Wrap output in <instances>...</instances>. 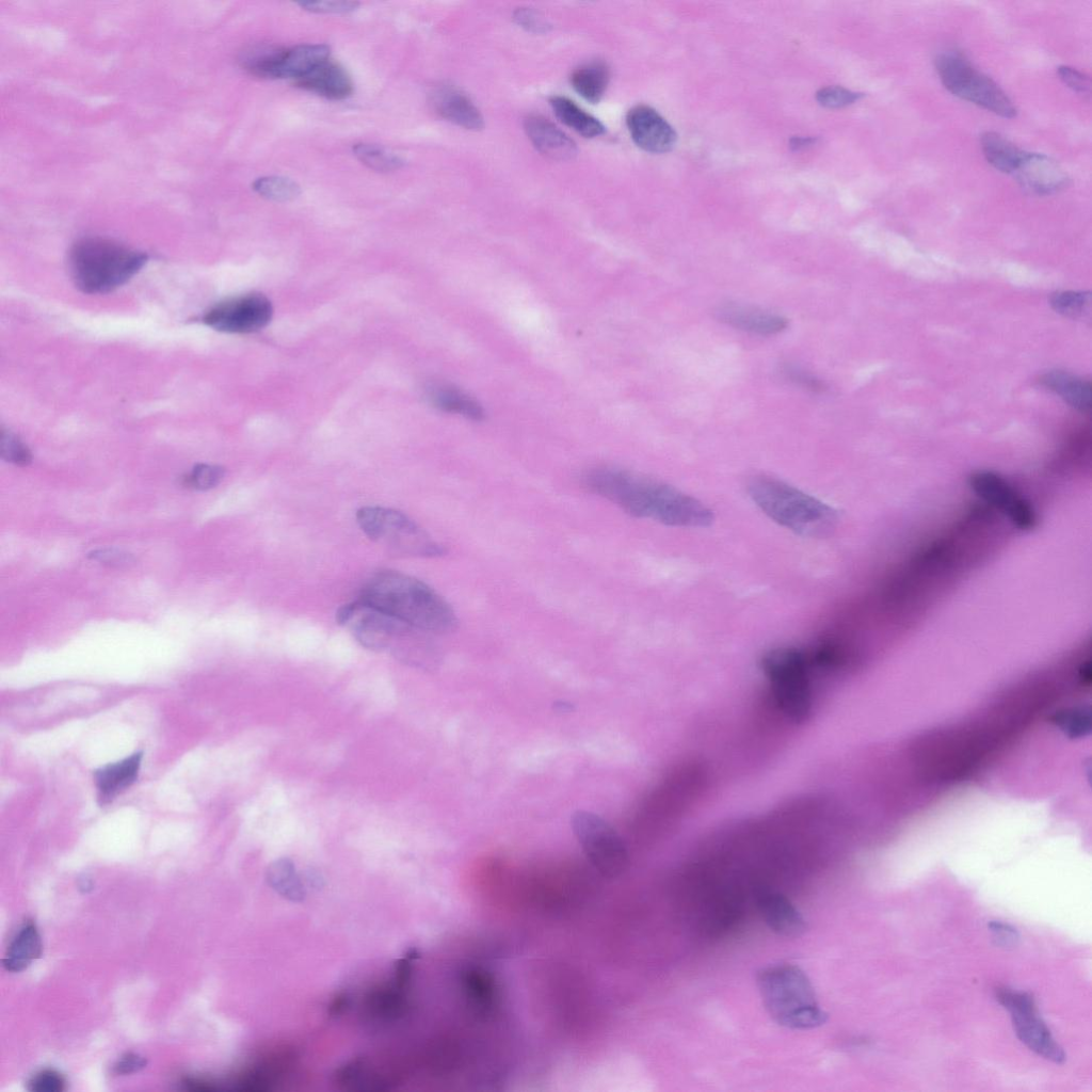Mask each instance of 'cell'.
<instances>
[{
    "mask_svg": "<svg viewBox=\"0 0 1092 1092\" xmlns=\"http://www.w3.org/2000/svg\"><path fill=\"white\" fill-rule=\"evenodd\" d=\"M580 483L625 513L684 528L709 527L713 512L698 499L662 481L622 467L598 465L584 470Z\"/></svg>",
    "mask_w": 1092,
    "mask_h": 1092,
    "instance_id": "cell-1",
    "label": "cell"
},
{
    "mask_svg": "<svg viewBox=\"0 0 1092 1092\" xmlns=\"http://www.w3.org/2000/svg\"><path fill=\"white\" fill-rule=\"evenodd\" d=\"M358 599L427 633L455 629L452 607L423 581L397 571H380L364 584Z\"/></svg>",
    "mask_w": 1092,
    "mask_h": 1092,
    "instance_id": "cell-2",
    "label": "cell"
},
{
    "mask_svg": "<svg viewBox=\"0 0 1092 1092\" xmlns=\"http://www.w3.org/2000/svg\"><path fill=\"white\" fill-rule=\"evenodd\" d=\"M746 489L768 517L799 535L823 537L836 526L837 512L832 507L780 479L756 475Z\"/></svg>",
    "mask_w": 1092,
    "mask_h": 1092,
    "instance_id": "cell-3",
    "label": "cell"
},
{
    "mask_svg": "<svg viewBox=\"0 0 1092 1092\" xmlns=\"http://www.w3.org/2000/svg\"><path fill=\"white\" fill-rule=\"evenodd\" d=\"M756 983L768 1014L777 1025L804 1030L828 1021L810 980L799 966L781 963L762 967Z\"/></svg>",
    "mask_w": 1092,
    "mask_h": 1092,
    "instance_id": "cell-4",
    "label": "cell"
},
{
    "mask_svg": "<svg viewBox=\"0 0 1092 1092\" xmlns=\"http://www.w3.org/2000/svg\"><path fill=\"white\" fill-rule=\"evenodd\" d=\"M147 258L145 253L114 240L85 237L71 246L68 268L79 290L99 294L113 291L130 280Z\"/></svg>",
    "mask_w": 1092,
    "mask_h": 1092,
    "instance_id": "cell-5",
    "label": "cell"
},
{
    "mask_svg": "<svg viewBox=\"0 0 1092 1092\" xmlns=\"http://www.w3.org/2000/svg\"><path fill=\"white\" fill-rule=\"evenodd\" d=\"M336 620L350 629L360 645L372 651L391 648L398 653H410L422 647L427 635L360 599L341 606L336 612Z\"/></svg>",
    "mask_w": 1092,
    "mask_h": 1092,
    "instance_id": "cell-6",
    "label": "cell"
},
{
    "mask_svg": "<svg viewBox=\"0 0 1092 1092\" xmlns=\"http://www.w3.org/2000/svg\"><path fill=\"white\" fill-rule=\"evenodd\" d=\"M356 521L371 541L390 551L425 558L445 553L443 545L400 511L383 507H363L356 512Z\"/></svg>",
    "mask_w": 1092,
    "mask_h": 1092,
    "instance_id": "cell-7",
    "label": "cell"
},
{
    "mask_svg": "<svg viewBox=\"0 0 1092 1092\" xmlns=\"http://www.w3.org/2000/svg\"><path fill=\"white\" fill-rule=\"evenodd\" d=\"M935 68L944 86L954 96L973 102L1005 118L1016 115L1008 95L990 77L973 66L960 51L941 52Z\"/></svg>",
    "mask_w": 1092,
    "mask_h": 1092,
    "instance_id": "cell-8",
    "label": "cell"
},
{
    "mask_svg": "<svg viewBox=\"0 0 1092 1092\" xmlns=\"http://www.w3.org/2000/svg\"><path fill=\"white\" fill-rule=\"evenodd\" d=\"M761 664L780 708L794 721L804 720L812 706L808 655L792 647L776 648L765 655Z\"/></svg>",
    "mask_w": 1092,
    "mask_h": 1092,
    "instance_id": "cell-9",
    "label": "cell"
},
{
    "mask_svg": "<svg viewBox=\"0 0 1092 1092\" xmlns=\"http://www.w3.org/2000/svg\"><path fill=\"white\" fill-rule=\"evenodd\" d=\"M572 828L593 867L606 877L623 872L628 864L627 848L616 831L591 812L578 810L572 816Z\"/></svg>",
    "mask_w": 1092,
    "mask_h": 1092,
    "instance_id": "cell-10",
    "label": "cell"
},
{
    "mask_svg": "<svg viewBox=\"0 0 1092 1092\" xmlns=\"http://www.w3.org/2000/svg\"><path fill=\"white\" fill-rule=\"evenodd\" d=\"M995 997L1011 1013L1014 1031L1022 1043L1054 1063L1064 1062L1063 1048L1056 1042L1039 1016L1034 999L1029 993L999 989L996 991Z\"/></svg>",
    "mask_w": 1092,
    "mask_h": 1092,
    "instance_id": "cell-11",
    "label": "cell"
},
{
    "mask_svg": "<svg viewBox=\"0 0 1092 1092\" xmlns=\"http://www.w3.org/2000/svg\"><path fill=\"white\" fill-rule=\"evenodd\" d=\"M273 316L271 301L261 293H246L216 303L202 317L211 328L231 334H247L267 326Z\"/></svg>",
    "mask_w": 1092,
    "mask_h": 1092,
    "instance_id": "cell-12",
    "label": "cell"
},
{
    "mask_svg": "<svg viewBox=\"0 0 1092 1092\" xmlns=\"http://www.w3.org/2000/svg\"><path fill=\"white\" fill-rule=\"evenodd\" d=\"M969 485L978 496L1003 513L1018 529L1029 530L1034 527L1037 516L1029 501L996 472L976 471L969 477Z\"/></svg>",
    "mask_w": 1092,
    "mask_h": 1092,
    "instance_id": "cell-13",
    "label": "cell"
},
{
    "mask_svg": "<svg viewBox=\"0 0 1092 1092\" xmlns=\"http://www.w3.org/2000/svg\"><path fill=\"white\" fill-rule=\"evenodd\" d=\"M626 125L632 141L652 154L670 151L676 143L673 127L653 108L636 106L626 115Z\"/></svg>",
    "mask_w": 1092,
    "mask_h": 1092,
    "instance_id": "cell-14",
    "label": "cell"
},
{
    "mask_svg": "<svg viewBox=\"0 0 1092 1092\" xmlns=\"http://www.w3.org/2000/svg\"><path fill=\"white\" fill-rule=\"evenodd\" d=\"M1013 175L1025 191L1039 196L1057 193L1069 181L1065 171L1056 160L1038 152L1025 151Z\"/></svg>",
    "mask_w": 1092,
    "mask_h": 1092,
    "instance_id": "cell-15",
    "label": "cell"
},
{
    "mask_svg": "<svg viewBox=\"0 0 1092 1092\" xmlns=\"http://www.w3.org/2000/svg\"><path fill=\"white\" fill-rule=\"evenodd\" d=\"M716 316L728 326L759 336L777 335L788 326V320L782 315L729 302L721 304Z\"/></svg>",
    "mask_w": 1092,
    "mask_h": 1092,
    "instance_id": "cell-16",
    "label": "cell"
},
{
    "mask_svg": "<svg viewBox=\"0 0 1092 1092\" xmlns=\"http://www.w3.org/2000/svg\"><path fill=\"white\" fill-rule=\"evenodd\" d=\"M330 46L302 44L278 48L267 70L266 78H294L295 80L328 60Z\"/></svg>",
    "mask_w": 1092,
    "mask_h": 1092,
    "instance_id": "cell-17",
    "label": "cell"
},
{
    "mask_svg": "<svg viewBox=\"0 0 1092 1092\" xmlns=\"http://www.w3.org/2000/svg\"><path fill=\"white\" fill-rule=\"evenodd\" d=\"M757 908L769 929L781 936L798 937L807 929L801 912L781 893L760 892L757 895Z\"/></svg>",
    "mask_w": 1092,
    "mask_h": 1092,
    "instance_id": "cell-18",
    "label": "cell"
},
{
    "mask_svg": "<svg viewBox=\"0 0 1092 1092\" xmlns=\"http://www.w3.org/2000/svg\"><path fill=\"white\" fill-rule=\"evenodd\" d=\"M142 759L143 752L135 751L121 760L99 767L93 772L99 805L109 804L138 780Z\"/></svg>",
    "mask_w": 1092,
    "mask_h": 1092,
    "instance_id": "cell-19",
    "label": "cell"
},
{
    "mask_svg": "<svg viewBox=\"0 0 1092 1092\" xmlns=\"http://www.w3.org/2000/svg\"><path fill=\"white\" fill-rule=\"evenodd\" d=\"M524 126L533 146L544 156L565 161L577 155L574 140L544 116L531 114L526 117Z\"/></svg>",
    "mask_w": 1092,
    "mask_h": 1092,
    "instance_id": "cell-20",
    "label": "cell"
},
{
    "mask_svg": "<svg viewBox=\"0 0 1092 1092\" xmlns=\"http://www.w3.org/2000/svg\"><path fill=\"white\" fill-rule=\"evenodd\" d=\"M436 113L446 121L468 130H480L483 116L467 95L452 85H440L431 95Z\"/></svg>",
    "mask_w": 1092,
    "mask_h": 1092,
    "instance_id": "cell-21",
    "label": "cell"
},
{
    "mask_svg": "<svg viewBox=\"0 0 1092 1092\" xmlns=\"http://www.w3.org/2000/svg\"><path fill=\"white\" fill-rule=\"evenodd\" d=\"M295 82L300 87L331 100H342L353 92V82L348 71L330 59Z\"/></svg>",
    "mask_w": 1092,
    "mask_h": 1092,
    "instance_id": "cell-22",
    "label": "cell"
},
{
    "mask_svg": "<svg viewBox=\"0 0 1092 1092\" xmlns=\"http://www.w3.org/2000/svg\"><path fill=\"white\" fill-rule=\"evenodd\" d=\"M42 941L33 921H26L13 937L2 965L7 971L26 969L42 954Z\"/></svg>",
    "mask_w": 1092,
    "mask_h": 1092,
    "instance_id": "cell-23",
    "label": "cell"
},
{
    "mask_svg": "<svg viewBox=\"0 0 1092 1092\" xmlns=\"http://www.w3.org/2000/svg\"><path fill=\"white\" fill-rule=\"evenodd\" d=\"M428 397L434 406L444 412L456 414L473 421L484 419L482 405L471 396L449 384H434L428 388Z\"/></svg>",
    "mask_w": 1092,
    "mask_h": 1092,
    "instance_id": "cell-24",
    "label": "cell"
},
{
    "mask_svg": "<svg viewBox=\"0 0 1092 1092\" xmlns=\"http://www.w3.org/2000/svg\"><path fill=\"white\" fill-rule=\"evenodd\" d=\"M610 70L600 60L591 61L576 68L571 76L573 89L585 100L598 102L608 86Z\"/></svg>",
    "mask_w": 1092,
    "mask_h": 1092,
    "instance_id": "cell-25",
    "label": "cell"
},
{
    "mask_svg": "<svg viewBox=\"0 0 1092 1092\" xmlns=\"http://www.w3.org/2000/svg\"><path fill=\"white\" fill-rule=\"evenodd\" d=\"M980 145L987 162L996 170L1007 174L1015 172L1025 154L1008 139L994 131L983 132L980 135Z\"/></svg>",
    "mask_w": 1092,
    "mask_h": 1092,
    "instance_id": "cell-26",
    "label": "cell"
},
{
    "mask_svg": "<svg viewBox=\"0 0 1092 1092\" xmlns=\"http://www.w3.org/2000/svg\"><path fill=\"white\" fill-rule=\"evenodd\" d=\"M549 102L556 116L584 138L599 136L606 131L605 126L596 117L587 113L571 99L553 96Z\"/></svg>",
    "mask_w": 1092,
    "mask_h": 1092,
    "instance_id": "cell-27",
    "label": "cell"
},
{
    "mask_svg": "<svg viewBox=\"0 0 1092 1092\" xmlns=\"http://www.w3.org/2000/svg\"><path fill=\"white\" fill-rule=\"evenodd\" d=\"M1042 382L1077 410L1082 412L1090 410L1091 387L1089 382L1062 371L1047 373Z\"/></svg>",
    "mask_w": 1092,
    "mask_h": 1092,
    "instance_id": "cell-28",
    "label": "cell"
},
{
    "mask_svg": "<svg viewBox=\"0 0 1092 1092\" xmlns=\"http://www.w3.org/2000/svg\"><path fill=\"white\" fill-rule=\"evenodd\" d=\"M352 151L363 164L378 172H391L405 164L400 156L376 144L357 143Z\"/></svg>",
    "mask_w": 1092,
    "mask_h": 1092,
    "instance_id": "cell-29",
    "label": "cell"
},
{
    "mask_svg": "<svg viewBox=\"0 0 1092 1092\" xmlns=\"http://www.w3.org/2000/svg\"><path fill=\"white\" fill-rule=\"evenodd\" d=\"M254 191L260 196L273 202H289L301 194L300 184L291 178L284 176H262L253 182Z\"/></svg>",
    "mask_w": 1092,
    "mask_h": 1092,
    "instance_id": "cell-30",
    "label": "cell"
},
{
    "mask_svg": "<svg viewBox=\"0 0 1092 1092\" xmlns=\"http://www.w3.org/2000/svg\"><path fill=\"white\" fill-rule=\"evenodd\" d=\"M780 372L786 381L806 391L818 395L828 390V385L822 379L797 364L784 363Z\"/></svg>",
    "mask_w": 1092,
    "mask_h": 1092,
    "instance_id": "cell-31",
    "label": "cell"
},
{
    "mask_svg": "<svg viewBox=\"0 0 1092 1092\" xmlns=\"http://www.w3.org/2000/svg\"><path fill=\"white\" fill-rule=\"evenodd\" d=\"M223 467L210 464H198L183 478L187 486L207 491L216 486L224 478Z\"/></svg>",
    "mask_w": 1092,
    "mask_h": 1092,
    "instance_id": "cell-32",
    "label": "cell"
},
{
    "mask_svg": "<svg viewBox=\"0 0 1092 1092\" xmlns=\"http://www.w3.org/2000/svg\"><path fill=\"white\" fill-rule=\"evenodd\" d=\"M1 457L15 465L26 466L32 455L29 448L12 432L2 430L0 435Z\"/></svg>",
    "mask_w": 1092,
    "mask_h": 1092,
    "instance_id": "cell-33",
    "label": "cell"
},
{
    "mask_svg": "<svg viewBox=\"0 0 1092 1092\" xmlns=\"http://www.w3.org/2000/svg\"><path fill=\"white\" fill-rule=\"evenodd\" d=\"M863 97L862 93L854 92L841 86H826L817 92V101L830 109H838L850 106Z\"/></svg>",
    "mask_w": 1092,
    "mask_h": 1092,
    "instance_id": "cell-34",
    "label": "cell"
},
{
    "mask_svg": "<svg viewBox=\"0 0 1092 1092\" xmlns=\"http://www.w3.org/2000/svg\"><path fill=\"white\" fill-rule=\"evenodd\" d=\"M296 3L305 11L320 14H348L358 7V2L350 0H300Z\"/></svg>",
    "mask_w": 1092,
    "mask_h": 1092,
    "instance_id": "cell-35",
    "label": "cell"
},
{
    "mask_svg": "<svg viewBox=\"0 0 1092 1092\" xmlns=\"http://www.w3.org/2000/svg\"><path fill=\"white\" fill-rule=\"evenodd\" d=\"M1053 305L1059 312L1076 316L1090 304V294L1083 292H1061L1053 298Z\"/></svg>",
    "mask_w": 1092,
    "mask_h": 1092,
    "instance_id": "cell-36",
    "label": "cell"
},
{
    "mask_svg": "<svg viewBox=\"0 0 1092 1092\" xmlns=\"http://www.w3.org/2000/svg\"><path fill=\"white\" fill-rule=\"evenodd\" d=\"M64 1088V1078L53 1070L41 1071L32 1076L28 1082V1090L32 1092H60Z\"/></svg>",
    "mask_w": 1092,
    "mask_h": 1092,
    "instance_id": "cell-37",
    "label": "cell"
},
{
    "mask_svg": "<svg viewBox=\"0 0 1092 1092\" xmlns=\"http://www.w3.org/2000/svg\"><path fill=\"white\" fill-rule=\"evenodd\" d=\"M515 22L532 33L548 32L550 23L539 12L529 7H519L514 12Z\"/></svg>",
    "mask_w": 1092,
    "mask_h": 1092,
    "instance_id": "cell-38",
    "label": "cell"
},
{
    "mask_svg": "<svg viewBox=\"0 0 1092 1092\" xmlns=\"http://www.w3.org/2000/svg\"><path fill=\"white\" fill-rule=\"evenodd\" d=\"M1057 74L1063 83L1074 92L1082 95L1090 94V79L1079 70L1071 66L1061 65L1057 68Z\"/></svg>",
    "mask_w": 1092,
    "mask_h": 1092,
    "instance_id": "cell-39",
    "label": "cell"
},
{
    "mask_svg": "<svg viewBox=\"0 0 1092 1092\" xmlns=\"http://www.w3.org/2000/svg\"><path fill=\"white\" fill-rule=\"evenodd\" d=\"M987 927L998 946L1006 948L1016 946L1019 934L1014 927L997 920L990 921Z\"/></svg>",
    "mask_w": 1092,
    "mask_h": 1092,
    "instance_id": "cell-40",
    "label": "cell"
},
{
    "mask_svg": "<svg viewBox=\"0 0 1092 1092\" xmlns=\"http://www.w3.org/2000/svg\"><path fill=\"white\" fill-rule=\"evenodd\" d=\"M89 558L113 566L127 565L133 562V557L130 553L113 548L93 550L89 553Z\"/></svg>",
    "mask_w": 1092,
    "mask_h": 1092,
    "instance_id": "cell-41",
    "label": "cell"
},
{
    "mask_svg": "<svg viewBox=\"0 0 1092 1092\" xmlns=\"http://www.w3.org/2000/svg\"><path fill=\"white\" fill-rule=\"evenodd\" d=\"M147 1065V1059L139 1054L127 1053L122 1056L112 1066L114 1075H129L143 1070Z\"/></svg>",
    "mask_w": 1092,
    "mask_h": 1092,
    "instance_id": "cell-42",
    "label": "cell"
},
{
    "mask_svg": "<svg viewBox=\"0 0 1092 1092\" xmlns=\"http://www.w3.org/2000/svg\"><path fill=\"white\" fill-rule=\"evenodd\" d=\"M815 142L812 138H794L791 140V147L796 149L804 148Z\"/></svg>",
    "mask_w": 1092,
    "mask_h": 1092,
    "instance_id": "cell-43",
    "label": "cell"
}]
</instances>
